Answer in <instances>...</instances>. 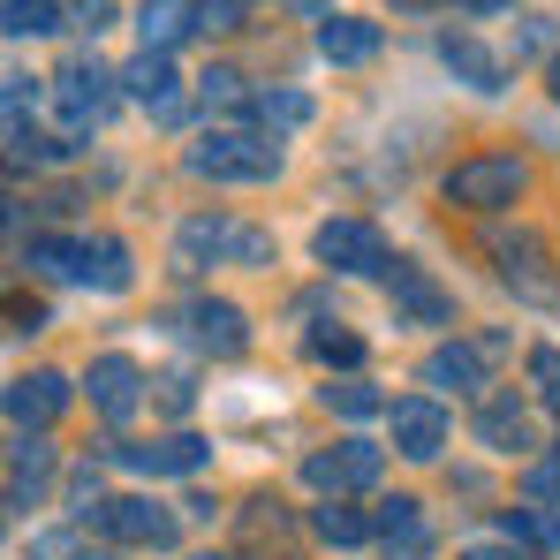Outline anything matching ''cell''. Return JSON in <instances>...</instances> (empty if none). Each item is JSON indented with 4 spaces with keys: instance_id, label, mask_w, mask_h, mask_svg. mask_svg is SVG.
<instances>
[{
    "instance_id": "cell-35",
    "label": "cell",
    "mask_w": 560,
    "mask_h": 560,
    "mask_svg": "<svg viewBox=\"0 0 560 560\" xmlns=\"http://www.w3.org/2000/svg\"><path fill=\"white\" fill-rule=\"evenodd\" d=\"M23 560H77V538H69V530H38V538L23 546Z\"/></svg>"
},
{
    "instance_id": "cell-23",
    "label": "cell",
    "mask_w": 560,
    "mask_h": 560,
    "mask_svg": "<svg viewBox=\"0 0 560 560\" xmlns=\"http://www.w3.org/2000/svg\"><path fill=\"white\" fill-rule=\"evenodd\" d=\"M477 440H485L492 455H515V447H530V417H523V401H515V394L485 401V409H477Z\"/></svg>"
},
{
    "instance_id": "cell-27",
    "label": "cell",
    "mask_w": 560,
    "mask_h": 560,
    "mask_svg": "<svg viewBox=\"0 0 560 560\" xmlns=\"http://www.w3.org/2000/svg\"><path fill=\"white\" fill-rule=\"evenodd\" d=\"M311 530H318L326 546H364V538H378L372 523H364L357 508H341V500H334V508H318V515H311Z\"/></svg>"
},
{
    "instance_id": "cell-32",
    "label": "cell",
    "mask_w": 560,
    "mask_h": 560,
    "mask_svg": "<svg viewBox=\"0 0 560 560\" xmlns=\"http://www.w3.org/2000/svg\"><path fill=\"white\" fill-rule=\"evenodd\" d=\"M530 500H538V508H560V447L546 463H530Z\"/></svg>"
},
{
    "instance_id": "cell-37",
    "label": "cell",
    "mask_w": 560,
    "mask_h": 560,
    "mask_svg": "<svg viewBox=\"0 0 560 560\" xmlns=\"http://www.w3.org/2000/svg\"><path fill=\"white\" fill-rule=\"evenodd\" d=\"M160 401H167V409L183 417V409H189V378H160Z\"/></svg>"
},
{
    "instance_id": "cell-34",
    "label": "cell",
    "mask_w": 560,
    "mask_h": 560,
    "mask_svg": "<svg viewBox=\"0 0 560 560\" xmlns=\"http://www.w3.org/2000/svg\"><path fill=\"white\" fill-rule=\"evenodd\" d=\"M243 23V0H197V31L212 38V31H235Z\"/></svg>"
},
{
    "instance_id": "cell-15",
    "label": "cell",
    "mask_w": 560,
    "mask_h": 560,
    "mask_svg": "<svg viewBox=\"0 0 560 560\" xmlns=\"http://www.w3.org/2000/svg\"><path fill=\"white\" fill-rule=\"evenodd\" d=\"M61 409H69V378L61 372H23L8 386V417H15L23 432H31V424H54Z\"/></svg>"
},
{
    "instance_id": "cell-8",
    "label": "cell",
    "mask_w": 560,
    "mask_h": 560,
    "mask_svg": "<svg viewBox=\"0 0 560 560\" xmlns=\"http://www.w3.org/2000/svg\"><path fill=\"white\" fill-rule=\"evenodd\" d=\"M84 386H92V409L106 424H129V417L144 409V372H137L129 357H98L92 372H84Z\"/></svg>"
},
{
    "instance_id": "cell-31",
    "label": "cell",
    "mask_w": 560,
    "mask_h": 560,
    "mask_svg": "<svg viewBox=\"0 0 560 560\" xmlns=\"http://www.w3.org/2000/svg\"><path fill=\"white\" fill-rule=\"evenodd\" d=\"M530 386L546 409H560V349H530Z\"/></svg>"
},
{
    "instance_id": "cell-28",
    "label": "cell",
    "mask_w": 560,
    "mask_h": 560,
    "mask_svg": "<svg viewBox=\"0 0 560 560\" xmlns=\"http://www.w3.org/2000/svg\"><path fill=\"white\" fill-rule=\"evenodd\" d=\"M250 114H258L266 129H303V121H311L318 106H311L303 92H258V98H250Z\"/></svg>"
},
{
    "instance_id": "cell-16",
    "label": "cell",
    "mask_w": 560,
    "mask_h": 560,
    "mask_svg": "<svg viewBox=\"0 0 560 560\" xmlns=\"http://www.w3.org/2000/svg\"><path fill=\"white\" fill-rule=\"evenodd\" d=\"M121 92L137 98V106H152V114H175V106H183V77H175L167 54H137V61L121 69Z\"/></svg>"
},
{
    "instance_id": "cell-24",
    "label": "cell",
    "mask_w": 560,
    "mask_h": 560,
    "mask_svg": "<svg viewBox=\"0 0 560 560\" xmlns=\"http://www.w3.org/2000/svg\"><path fill=\"white\" fill-rule=\"evenodd\" d=\"M23 266L38 280H84V243H69V235H31V243H23Z\"/></svg>"
},
{
    "instance_id": "cell-5",
    "label": "cell",
    "mask_w": 560,
    "mask_h": 560,
    "mask_svg": "<svg viewBox=\"0 0 560 560\" xmlns=\"http://www.w3.org/2000/svg\"><path fill=\"white\" fill-rule=\"evenodd\" d=\"M311 250H318V266H334V273H378L386 280V235H378L372 220H318V235H311Z\"/></svg>"
},
{
    "instance_id": "cell-4",
    "label": "cell",
    "mask_w": 560,
    "mask_h": 560,
    "mask_svg": "<svg viewBox=\"0 0 560 560\" xmlns=\"http://www.w3.org/2000/svg\"><path fill=\"white\" fill-rule=\"evenodd\" d=\"M523 160L515 152H477V160H463L455 175H447V205H469V212H500V205H515L523 197Z\"/></svg>"
},
{
    "instance_id": "cell-40",
    "label": "cell",
    "mask_w": 560,
    "mask_h": 560,
    "mask_svg": "<svg viewBox=\"0 0 560 560\" xmlns=\"http://www.w3.org/2000/svg\"><path fill=\"white\" fill-rule=\"evenodd\" d=\"M295 8H303V15H318V23L334 15V0H295Z\"/></svg>"
},
{
    "instance_id": "cell-6",
    "label": "cell",
    "mask_w": 560,
    "mask_h": 560,
    "mask_svg": "<svg viewBox=\"0 0 560 560\" xmlns=\"http://www.w3.org/2000/svg\"><path fill=\"white\" fill-rule=\"evenodd\" d=\"M303 485L311 492H364V485H378V447L372 440H341V447H326V455H311L303 463Z\"/></svg>"
},
{
    "instance_id": "cell-22",
    "label": "cell",
    "mask_w": 560,
    "mask_h": 560,
    "mask_svg": "<svg viewBox=\"0 0 560 560\" xmlns=\"http://www.w3.org/2000/svg\"><path fill=\"white\" fill-rule=\"evenodd\" d=\"M84 280H92L98 295H121V288L137 280V266H129V243H121V235H84Z\"/></svg>"
},
{
    "instance_id": "cell-12",
    "label": "cell",
    "mask_w": 560,
    "mask_h": 560,
    "mask_svg": "<svg viewBox=\"0 0 560 560\" xmlns=\"http://www.w3.org/2000/svg\"><path fill=\"white\" fill-rule=\"evenodd\" d=\"M492 250H500V273H508V288H523L530 303H560V280L546 273V250H538V235H500Z\"/></svg>"
},
{
    "instance_id": "cell-26",
    "label": "cell",
    "mask_w": 560,
    "mask_h": 560,
    "mask_svg": "<svg viewBox=\"0 0 560 560\" xmlns=\"http://www.w3.org/2000/svg\"><path fill=\"white\" fill-rule=\"evenodd\" d=\"M500 538L508 546H530V553H560V523L546 508H508L500 515Z\"/></svg>"
},
{
    "instance_id": "cell-25",
    "label": "cell",
    "mask_w": 560,
    "mask_h": 560,
    "mask_svg": "<svg viewBox=\"0 0 560 560\" xmlns=\"http://www.w3.org/2000/svg\"><path fill=\"white\" fill-rule=\"evenodd\" d=\"M318 394H326V409H334V417H386V409H394L364 372H341L334 386H318Z\"/></svg>"
},
{
    "instance_id": "cell-14",
    "label": "cell",
    "mask_w": 560,
    "mask_h": 560,
    "mask_svg": "<svg viewBox=\"0 0 560 560\" xmlns=\"http://www.w3.org/2000/svg\"><path fill=\"white\" fill-rule=\"evenodd\" d=\"M440 61H447V77H455V84H469V92H485V98L508 84L500 54H492V46H477L469 31H447V38H440Z\"/></svg>"
},
{
    "instance_id": "cell-2",
    "label": "cell",
    "mask_w": 560,
    "mask_h": 560,
    "mask_svg": "<svg viewBox=\"0 0 560 560\" xmlns=\"http://www.w3.org/2000/svg\"><path fill=\"white\" fill-rule=\"evenodd\" d=\"M183 167L197 183H273L280 175V144L250 137V129H212L205 144H189Z\"/></svg>"
},
{
    "instance_id": "cell-9",
    "label": "cell",
    "mask_w": 560,
    "mask_h": 560,
    "mask_svg": "<svg viewBox=\"0 0 560 560\" xmlns=\"http://www.w3.org/2000/svg\"><path fill=\"white\" fill-rule=\"evenodd\" d=\"M114 463L137 469V477H197V469L212 463V447L175 432V440H152V447H114Z\"/></svg>"
},
{
    "instance_id": "cell-21",
    "label": "cell",
    "mask_w": 560,
    "mask_h": 560,
    "mask_svg": "<svg viewBox=\"0 0 560 560\" xmlns=\"http://www.w3.org/2000/svg\"><path fill=\"white\" fill-rule=\"evenodd\" d=\"M372 530H378V546H386V553H424V508H417L409 492H394V500H378Z\"/></svg>"
},
{
    "instance_id": "cell-39",
    "label": "cell",
    "mask_w": 560,
    "mask_h": 560,
    "mask_svg": "<svg viewBox=\"0 0 560 560\" xmlns=\"http://www.w3.org/2000/svg\"><path fill=\"white\" fill-rule=\"evenodd\" d=\"M463 560H515V553H508V546H469Z\"/></svg>"
},
{
    "instance_id": "cell-36",
    "label": "cell",
    "mask_w": 560,
    "mask_h": 560,
    "mask_svg": "<svg viewBox=\"0 0 560 560\" xmlns=\"http://www.w3.org/2000/svg\"><path fill=\"white\" fill-rule=\"evenodd\" d=\"M69 508H77V515H92V508H106V500H98V469H92V463H84L77 477H69Z\"/></svg>"
},
{
    "instance_id": "cell-11",
    "label": "cell",
    "mask_w": 560,
    "mask_h": 560,
    "mask_svg": "<svg viewBox=\"0 0 560 560\" xmlns=\"http://www.w3.org/2000/svg\"><path fill=\"white\" fill-rule=\"evenodd\" d=\"M386 295H394V311H401V318H417V326H447V318H455L447 288H432L409 258H394V266H386Z\"/></svg>"
},
{
    "instance_id": "cell-17",
    "label": "cell",
    "mask_w": 560,
    "mask_h": 560,
    "mask_svg": "<svg viewBox=\"0 0 560 560\" xmlns=\"http://www.w3.org/2000/svg\"><path fill=\"white\" fill-rule=\"evenodd\" d=\"M318 54H326L334 69L372 61V54H378V23H372V15H326V23H318Z\"/></svg>"
},
{
    "instance_id": "cell-7",
    "label": "cell",
    "mask_w": 560,
    "mask_h": 560,
    "mask_svg": "<svg viewBox=\"0 0 560 560\" xmlns=\"http://www.w3.org/2000/svg\"><path fill=\"white\" fill-rule=\"evenodd\" d=\"M386 424H394V447H401L409 463H432V455L447 447V409H440L432 394L394 401V409H386Z\"/></svg>"
},
{
    "instance_id": "cell-29",
    "label": "cell",
    "mask_w": 560,
    "mask_h": 560,
    "mask_svg": "<svg viewBox=\"0 0 560 560\" xmlns=\"http://www.w3.org/2000/svg\"><path fill=\"white\" fill-rule=\"evenodd\" d=\"M0 15H8V38H46V31H61V8H54V0H8Z\"/></svg>"
},
{
    "instance_id": "cell-19",
    "label": "cell",
    "mask_w": 560,
    "mask_h": 560,
    "mask_svg": "<svg viewBox=\"0 0 560 560\" xmlns=\"http://www.w3.org/2000/svg\"><path fill=\"white\" fill-rule=\"evenodd\" d=\"M46 477H54V447H46L38 432H23L15 455H8V508H31V500L46 492Z\"/></svg>"
},
{
    "instance_id": "cell-13",
    "label": "cell",
    "mask_w": 560,
    "mask_h": 560,
    "mask_svg": "<svg viewBox=\"0 0 560 560\" xmlns=\"http://www.w3.org/2000/svg\"><path fill=\"white\" fill-rule=\"evenodd\" d=\"M189 341H197L205 357H235V349L250 341V318H243L235 303L205 295V303H189Z\"/></svg>"
},
{
    "instance_id": "cell-38",
    "label": "cell",
    "mask_w": 560,
    "mask_h": 560,
    "mask_svg": "<svg viewBox=\"0 0 560 560\" xmlns=\"http://www.w3.org/2000/svg\"><path fill=\"white\" fill-rule=\"evenodd\" d=\"M77 15H84V23H92V31H106V15H114V0H84V8H77Z\"/></svg>"
},
{
    "instance_id": "cell-18",
    "label": "cell",
    "mask_w": 560,
    "mask_h": 560,
    "mask_svg": "<svg viewBox=\"0 0 560 560\" xmlns=\"http://www.w3.org/2000/svg\"><path fill=\"white\" fill-rule=\"evenodd\" d=\"M424 386H440V394H477V386H485V349L440 341V349L424 357Z\"/></svg>"
},
{
    "instance_id": "cell-42",
    "label": "cell",
    "mask_w": 560,
    "mask_h": 560,
    "mask_svg": "<svg viewBox=\"0 0 560 560\" xmlns=\"http://www.w3.org/2000/svg\"><path fill=\"white\" fill-rule=\"evenodd\" d=\"M553 98H560V61H553Z\"/></svg>"
},
{
    "instance_id": "cell-30",
    "label": "cell",
    "mask_w": 560,
    "mask_h": 560,
    "mask_svg": "<svg viewBox=\"0 0 560 560\" xmlns=\"http://www.w3.org/2000/svg\"><path fill=\"white\" fill-rule=\"evenodd\" d=\"M311 357H318V364H341V372H357V364H364V341H357L349 326H318V334H311Z\"/></svg>"
},
{
    "instance_id": "cell-33",
    "label": "cell",
    "mask_w": 560,
    "mask_h": 560,
    "mask_svg": "<svg viewBox=\"0 0 560 560\" xmlns=\"http://www.w3.org/2000/svg\"><path fill=\"white\" fill-rule=\"evenodd\" d=\"M197 84H205V106H243V77L235 69H205Z\"/></svg>"
},
{
    "instance_id": "cell-20",
    "label": "cell",
    "mask_w": 560,
    "mask_h": 560,
    "mask_svg": "<svg viewBox=\"0 0 560 560\" xmlns=\"http://www.w3.org/2000/svg\"><path fill=\"white\" fill-rule=\"evenodd\" d=\"M197 31V0H144L137 8V38H144V54H167L175 38Z\"/></svg>"
},
{
    "instance_id": "cell-1",
    "label": "cell",
    "mask_w": 560,
    "mask_h": 560,
    "mask_svg": "<svg viewBox=\"0 0 560 560\" xmlns=\"http://www.w3.org/2000/svg\"><path fill=\"white\" fill-rule=\"evenodd\" d=\"M175 258L183 266H266L273 235L250 228V220H228V212H197L175 228Z\"/></svg>"
},
{
    "instance_id": "cell-10",
    "label": "cell",
    "mask_w": 560,
    "mask_h": 560,
    "mask_svg": "<svg viewBox=\"0 0 560 560\" xmlns=\"http://www.w3.org/2000/svg\"><path fill=\"white\" fill-rule=\"evenodd\" d=\"M98 523H106V538H121V546H175V515L167 508H152V500H106L98 508Z\"/></svg>"
},
{
    "instance_id": "cell-43",
    "label": "cell",
    "mask_w": 560,
    "mask_h": 560,
    "mask_svg": "<svg viewBox=\"0 0 560 560\" xmlns=\"http://www.w3.org/2000/svg\"><path fill=\"white\" fill-rule=\"evenodd\" d=\"M197 560H220V553H197Z\"/></svg>"
},
{
    "instance_id": "cell-41",
    "label": "cell",
    "mask_w": 560,
    "mask_h": 560,
    "mask_svg": "<svg viewBox=\"0 0 560 560\" xmlns=\"http://www.w3.org/2000/svg\"><path fill=\"white\" fill-rule=\"evenodd\" d=\"M463 8H477V15H485V8H508V0H463Z\"/></svg>"
},
{
    "instance_id": "cell-3",
    "label": "cell",
    "mask_w": 560,
    "mask_h": 560,
    "mask_svg": "<svg viewBox=\"0 0 560 560\" xmlns=\"http://www.w3.org/2000/svg\"><path fill=\"white\" fill-rule=\"evenodd\" d=\"M114 84H121V77H106L98 61H69V69H54V77H46V98H54L61 137H92L98 121H106V106H114Z\"/></svg>"
}]
</instances>
